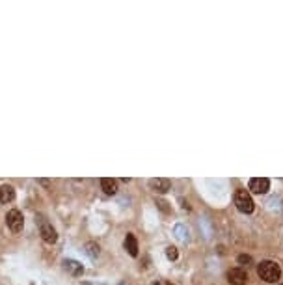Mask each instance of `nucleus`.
Instances as JSON below:
<instances>
[{"instance_id": "1a4fd4ad", "label": "nucleus", "mask_w": 283, "mask_h": 285, "mask_svg": "<svg viewBox=\"0 0 283 285\" xmlns=\"http://www.w3.org/2000/svg\"><path fill=\"white\" fill-rule=\"evenodd\" d=\"M125 250H127L129 255H132V257L138 255V240L132 233H127V237H125Z\"/></svg>"}, {"instance_id": "39448f33", "label": "nucleus", "mask_w": 283, "mask_h": 285, "mask_svg": "<svg viewBox=\"0 0 283 285\" xmlns=\"http://www.w3.org/2000/svg\"><path fill=\"white\" fill-rule=\"evenodd\" d=\"M227 282L231 285H244L248 282V274L242 269H231L227 272Z\"/></svg>"}, {"instance_id": "2eb2a0df", "label": "nucleus", "mask_w": 283, "mask_h": 285, "mask_svg": "<svg viewBox=\"0 0 283 285\" xmlns=\"http://www.w3.org/2000/svg\"><path fill=\"white\" fill-rule=\"evenodd\" d=\"M238 263H252V257L250 255H238Z\"/></svg>"}, {"instance_id": "4468645a", "label": "nucleus", "mask_w": 283, "mask_h": 285, "mask_svg": "<svg viewBox=\"0 0 283 285\" xmlns=\"http://www.w3.org/2000/svg\"><path fill=\"white\" fill-rule=\"evenodd\" d=\"M157 205H159V207H161L162 211H164V213H168V211H170V209H168V203H166V201L159 200V201H157Z\"/></svg>"}, {"instance_id": "9b49d317", "label": "nucleus", "mask_w": 283, "mask_h": 285, "mask_svg": "<svg viewBox=\"0 0 283 285\" xmlns=\"http://www.w3.org/2000/svg\"><path fill=\"white\" fill-rule=\"evenodd\" d=\"M15 200V190H13V186L9 185H4L0 188V201L2 203H9V201Z\"/></svg>"}, {"instance_id": "0eeeda50", "label": "nucleus", "mask_w": 283, "mask_h": 285, "mask_svg": "<svg viewBox=\"0 0 283 285\" xmlns=\"http://www.w3.org/2000/svg\"><path fill=\"white\" fill-rule=\"evenodd\" d=\"M41 237H43L45 242L54 244L58 240V233H56V229H54L51 224H41Z\"/></svg>"}, {"instance_id": "423d86ee", "label": "nucleus", "mask_w": 283, "mask_h": 285, "mask_svg": "<svg viewBox=\"0 0 283 285\" xmlns=\"http://www.w3.org/2000/svg\"><path fill=\"white\" fill-rule=\"evenodd\" d=\"M149 186L153 188L155 192L164 194V192H168V190H170L171 181H170V179H166V177H157V179H151V181H149Z\"/></svg>"}, {"instance_id": "f3484780", "label": "nucleus", "mask_w": 283, "mask_h": 285, "mask_svg": "<svg viewBox=\"0 0 283 285\" xmlns=\"http://www.w3.org/2000/svg\"><path fill=\"white\" fill-rule=\"evenodd\" d=\"M282 285H283V284H282Z\"/></svg>"}, {"instance_id": "f03ea898", "label": "nucleus", "mask_w": 283, "mask_h": 285, "mask_svg": "<svg viewBox=\"0 0 283 285\" xmlns=\"http://www.w3.org/2000/svg\"><path fill=\"white\" fill-rule=\"evenodd\" d=\"M235 205L240 213H244V215H250L253 211V200L252 196L248 194V190L244 188H237L235 190Z\"/></svg>"}, {"instance_id": "f8f14e48", "label": "nucleus", "mask_w": 283, "mask_h": 285, "mask_svg": "<svg viewBox=\"0 0 283 285\" xmlns=\"http://www.w3.org/2000/svg\"><path fill=\"white\" fill-rule=\"evenodd\" d=\"M86 254L90 255V257H92V259H95V257H97V255H99V244H95V242H88V244H86Z\"/></svg>"}, {"instance_id": "f257e3e1", "label": "nucleus", "mask_w": 283, "mask_h": 285, "mask_svg": "<svg viewBox=\"0 0 283 285\" xmlns=\"http://www.w3.org/2000/svg\"><path fill=\"white\" fill-rule=\"evenodd\" d=\"M257 274H259L261 280H265L268 284H274L276 280H280V276H282V269L274 261H261L259 267H257Z\"/></svg>"}, {"instance_id": "ddd939ff", "label": "nucleus", "mask_w": 283, "mask_h": 285, "mask_svg": "<svg viewBox=\"0 0 283 285\" xmlns=\"http://www.w3.org/2000/svg\"><path fill=\"white\" fill-rule=\"evenodd\" d=\"M166 255H168V259H171V261H175V259H177V248L170 246L168 250H166Z\"/></svg>"}, {"instance_id": "7ed1b4c3", "label": "nucleus", "mask_w": 283, "mask_h": 285, "mask_svg": "<svg viewBox=\"0 0 283 285\" xmlns=\"http://www.w3.org/2000/svg\"><path fill=\"white\" fill-rule=\"evenodd\" d=\"M6 224H8V228L11 229L13 233H19L23 231V226H24V220H23V215H21V211H9L8 216H6Z\"/></svg>"}, {"instance_id": "20e7f679", "label": "nucleus", "mask_w": 283, "mask_h": 285, "mask_svg": "<svg viewBox=\"0 0 283 285\" xmlns=\"http://www.w3.org/2000/svg\"><path fill=\"white\" fill-rule=\"evenodd\" d=\"M270 188V181L267 177H253L250 179V190L255 194H267Z\"/></svg>"}, {"instance_id": "dca6fc26", "label": "nucleus", "mask_w": 283, "mask_h": 285, "mask_svg": "<svg viewBox=\"0 0 283 285\" xmlns=\"http://www.w3.org/2000/svg\"><path fill=\"white\" fill-rule=\"evenodd\" d=\"M155 285H173V284H170V282H159V284H155Z\"/></svg>"}, {"instance_id": "6e6552de", "label": "nucleus", "mask_w": 283, "mask_h": 285, "mask_svg": "<svg viewBox=\"0 0 283 285\" xmlns=\"http://www.w3.org/2000/svg\"><path fill=\"white\" fill-rule=\"evenodd\" d=\"M63 269L67 270L69 274H73V276H80L84 272V267L78 261H73V259H65L63 261Z\"/></svg>"}, {"instance_id": "9d476101", "label": "nucleus", "mask_w": 283, "mask_h": 285, "mask_svg": "<svg viewBox=\"0 0 283 285\" xmlns=\"http://www.w3.org/2000/svg\"><path fill=\"white\" fill-rule=\"evenodd\" d=\"M101 188H103L105 194H108V196H114V194L117 192V183H115V179L112 177H105V179H101Z\"/></svg>"}]
</instances>
